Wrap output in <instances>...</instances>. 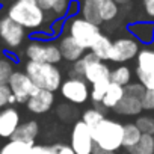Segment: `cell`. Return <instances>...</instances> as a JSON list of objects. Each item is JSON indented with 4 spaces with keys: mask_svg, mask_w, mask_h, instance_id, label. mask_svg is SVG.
Here are the masks:
<instances>
[{
    "mask_svg": "<svg viewBox=\"0 0 154 154\" xmlns=\"http://www.w3.org/2000/svg\"><path fill=\"white\" fill-rule=\"evenodd\" d=\"M152 137H154V136H152Z\"/></svg>",
    "mask_w": 154,
    "mask_h": 154,
    "instance_id": "cell-46",
    "label": "cell"
},
{
    "mask_svg": "<svg viewBox=\"0 0 154 154\" xmlns=\"http://www.w3.org/2000/svg\"><path fill=\"white\" fill-rule=\"evenodd\" d=\"M30 154H57V145H41L35 143L30 149Z\"/></svg>",
    "mask_w": 154,
    "mask_h": 154,
    "instance_id": "cell-36",
    "label": "cell"
},
{
    "mask_svg": "<svg viewBox=\"0 0 154 154\" xmlns=\"http://www.w3.org/2000/svg\"><path fill=\"white\" fill-rule=\"evenodd\" d=\"M80 17L85 18L86 21L92 23V24H97V26H100L103 23V20L100 17L98 6L92 2V0H83L80 3Z\"/></svg>",
    "mask_w": 154,
    "mask_h": 154,
    "instance_id": "cell-20",
    "label": "cell"
},
{
    "mask_svg": "<svg viewBox=\"0 0 154 154\" xmlns=\"http://www.w3.org/2000/svg\"><path fill=\"white\" fill-rule=\"evenodd\" d=\"M53 104H54V92L45 89H36V92L26 103L27 110L36 115H42L48 112L53 107Z\"/></svg>",
    "mask_w": 154,
    "mask_h": 154,
    "instance_id": "cell-13",
    "label": "cell"
},
{
    "mask_svg": "<svg viewBox=\"0 0 154 154\" xmlns=\"http://www.w3.org/2000/svg\"><path fill=\"white\" fill-rule=\"evenodd\" d=\"M112 44H113V41H110V38H109V36L101 35V36L97 39V42L91 47V53H94L100 60L106 62V60H109V59H110Z\"/></svg>",
    "mask_w": 154,
    "mask_h": 154,
    "instance_id": "cell-21",
    "label": "cell"
},
{
    "mask_svg": "<svg viewBox=\"0 0 154 154\" xmlns=\"http://www.w3.org/2000/svg\"><path fill=\"white\" fill-rule=\"evenodd\" d=\"M36 2L45 14L50 12L56 20H62L65 15H68L69 0H36Z\"/></svg>",
    "mask_w": 154,
    "mask_h": 154,
    "instance_id": "cell-17",
    "label": "cell"
},
{
    "mask_svg": "<svg viewBox=\"0 0 154 154\" xmlns=\"http://www.w3.org/2000/svg\"><path fill=\"white\" fill-rule=\"evenodd\" d=\"M57 115H59L63 121H68V119H71V118L75 115V110H74V107H72L71 104H60V106L57 107Z\"/></svg>",
    "mask_w": 154,
    "mask_h": 154,
    "instance_id": "cell-38",
    "label": "cell"
},
{
    "mask_svg": "<svg viewBox=\"0 0 154 154\" xmlns=\"http://www.w3.org/2000/svg\"><path fill=\"white\" fill-rule=\"evenodd\" d=\"M136 77H137V82L148 91H154V72L149 71H143L140 68L136 66Z\"/></svg>",
    "mask_w": 154,
    "mask_h": 154,
    "instance_id": "cell-32",
    "label": "cell"
},
{
    "mask_svg": "<svg viewBox=\"0 0 154 154\" xmlns=\"http://www.w3.org/2000/svg\"><path fill=\"white\" fill-rule=\"evenodd\" d=\"M140 137H142V133L139 131V128L136 127L134 122L124 124V134H122V146L124 148L128 149V148L134 146Z\"/></svg>",
    "mask_w": 154,
    "mask_h": 154,
    "instance_id": "cell-24",
    "label": "cell"
},
{
    "mask_svg": "<svg viewBox=\"0 0 154 154\" xmlns=\"http://www.w3.org/2000/svg\"><path fill=\"white\" fill-rule=\"evenodd\" d=\"M139 51H140V44L133 36H122L113 41L109 60L116 63H124L134 59Z\"/></svg>",
    "mask_w": 154,
    "mask_h": 154,
    "instance_id": "cell-8",
    "label": "cell"
},
{
    "mask_svg": "<svg viewBox=\"0 0 154 154\" xmlns=\"http://www.w3.org/2000/svg\"><path fill=\"white\" fill-rule=\"evenodd\" d=\"M63 29L68 32L66 35H69L83 50H91V47L103 35L100 30V26L92 24V23L86 21L85 18L77 17V15L71 17L63 24Z\"/></svg>",
    "mask_w": 154,
    "mask_h": 154,
    "instance_id": "cell-4",
    "label": "cell"
},
{
    "mask_svg": "<svg viewBox=\"0 0 154 154\" xmlns=\"http://www.w3.org/2000/svg\"><path fill=\"white\" fill-rule=\"evenodd\" d=\"M92 56H94V54H92L91 51H89V53H85L79 60L72 63V72H74V77H80V79H83L85 69H86V66H88V63H89V60H91Z\"/></svg>",
    "mask_w": 154,
    "mask_h": 154,
    "instance_id": "cell-33",
    "label": "cell"
},
{
    "mask_svg": "<svg viewBox=\"0 0 154 154\" xmlns=\"http://www.w3.org/2000/svg\"><path fill=\"white\" fill-rule=\"evenodd\" d=\"M124 95H125L124 88H122V86H118V85H115V83L110 82V86L107 88L106 95H104L101 104H103L104 109H115V107L118 106V103L124 98Z\"/></svg>",
    "mask_w": 154,
    "mask_h": 154,
    "instance_id": "cell-19",
    "label": "cell"
},
{
    "mask_svg": "<svg viewBox=\"0 0 154 154\" xmlns=\"http://www.w3.org/2000/svg\"><path fill=\"white\" fill-rule=\"evenodd\" d=\"M106 154H116V152H106Z\"/></svg>",
    "mask_w": 154,
    "mask_h": 154,
    "instance_id": "cell-43",
    "label": "cell"
},
{
    "mask_svg": "<svg viewBox=\"0 0 154 154\" xmlns=\"http://www.w3.org/2000/svg\"><path fill=\"white\" fill-rule=\"evenodd\" d=\"M113 2L119 6V5H127L128 2H131V0H113Z\"/></svg>",
    "mask_w": 154,
    "mask_h": 154,
    "instance_id": "cell-42",
    "label": "cell"
},
{
    "mask_svg": "<svg viewBox=\"0 0 154 154\" xmlns=\"http://www.w3.org/2000/svg\"><path fill=\"white\" fill-rule=\"evenodd\" d=\"M104 118H106V116H104V112L98 110L97 107H94V109H88V110H85L83 115H82V121H83L89 128H94L95 125H98Z\"/></svg>",
    "mask_w": 154,
    "mask_h": 154,
    "instance_id": "cell-28",
    "label": "cell"
},
{
    "mask_svg": "<svg viewBox=\"0 0 154 154\" xmlns=\"http://www.w3.org/2000/svg\"><path fill=\"white\" fill-rule=\"evenodd\" d=\"M69 146L75 154H92L94 151V139L91 134V128L82 119L77 121L72 127Z\"/></svg>",
    "mask_w": 154,
    "mask_h": 154,
    "instance_id": "cell-9",
    "label": "cell"
},
{
    "mask_svg": "<svg viewBox=\"0 0 154 154\" xmlns=\"http://www.w3.org/2000/svg\"><path fill=\"white\" fill-rule=\"evenodd\" d=\"M110 82L125 88L128 83H131V69L125 65H119L115 69L110 71Z\"/></svg>",
    "mask_w": 154,
    "mask_h": 154,
    "instance_id": "cell-23",
    "label": "cell"
},
{
    "mask_svg": "<svg viewBox=\"0 0 154 154\" xmlns=\"http://www.w3.org/2000/svg\"><path fill=\"white\" fill-rule=\"evenodd\" d=\"M127 29L139 44H151L154 41V23L151 21H136L128 24Z\"/></svg>",
    "mask_w": 154,
    "mask_h": 154,
    "instance_id": "cell-15",
    "label": "cell"
},
{
    "mask_svg": "<svg viewBox=\"0 0 154 154\" xmlns=\"http://www.w3.org/2000/svg\"><path fill=\"white\" fill-rule=\"evenodd\" d=\"M57 45H59L62 59H65V60H68V62H72V63L79 60V59L85 54V51H86V50H83L79 44H77L69 35H63V36L59 39Z\"/></svg>",
    "mask_w": 154,
    "mask_h": 154,
    "instance_id": "cell-14",
    "label": "cell"
},
{
    "mask_svg": "<svg viewBox=\"0 0 154 154\" xmlns=\"http://www.w3.org/2000/svg\"><path fill=\"white\" fill-rule=\"evenodd\" d=\"M24 54L32 62H42V63H59L62 60V54L59 50L57 42L48 39H33L27 44Z\"/></svg>",
    "mask_w": 154,
    "mask_h": 154,
    "instance_id": "cell-5",
    "label": "cell"
},
{
    "mask_svg": "<svg viewBox=\"0 0 154 154\" xmlns=\"http://www.w3.org/2000/svg\"><path fill=\"white\" fill-rule=\"evenodd\" d=\"M140 103H142V109L143 110H154V91H145L142 98H140Z\"/></svg>",
    "mask_w": 154,
    "mask_h": 154,
    "instance_id": "cell-37",
    "label": "cell"
},
{
    "mask_svg": "<svg viewBox=\"0 0 154 154\" xmlns=\"http://www.w3.org/2000/svg\"><path fill=\"white\" fill-rule=\"evenodd\" d=\"M118 115H124V116H139L142 109V103L140 98L136 97H130V95H124V98L118 103V106L113 109Z\"/></svg>",
    "mask_w": 154,
    "mask_h": 154,
    "instance_id": "cell-18",
    "label": "cell"
},
{
    "mask_svg": "<svg viewBox=\"0 0 154 154\" xmlns=\"http://www.w3.org/2000/svg\"><path fill=\"white\" fill-rule=\"evenodd\" d=\"M32 146L33 145H29L26 142L9 139V142H6L0 148V154H30Z\"/></svg>",
    "mask_w": 154,
    "mask_h": 154,
    "instance_id": "cell-25",
    "label": "cell"
},
{
    "mask_svg": "<svg viewBox=\"0 0 154 154\" xmlns=\"http://www.w3.org/2000/svg\"><path fill=\"white\" fill-rule=\"evenodd\" d=\"M94 145L103 149L104 152H116L122 146L124 124L104 118L98 125L91 128Z\"/></svg>",
    "mask_w": 154,
    "mask_h": 154,
    "instance_id": "cell-2",
    "label": "cell"
},
{
    "mask_svg": "<svg viewBox=\"0 0 154 154\" xmlns=\"http://www.w3.org/2000/svg\"><path fill=\"white\" fill-rule=\"evenodd\" d=\"M60 94L66 101H69L72 104H83L88 101V98L91 95V89L85 79L71 77V79H66L65 82H62Z\"/></svg>",
    "mask_w": 154,
    "mask_h": 154,
    "instance_id": "cell-7",
    "label": "cell"
},
{
    "mask_svg": "<svg viewBox=\"0 0 154 154\" xmlns=\"http://www.w3.org/2000/svg\"><path fill=\"white\" fill-rule=\"evenodd\" d=\"M14 72H15V66L11 59L8 57L0 59V85H8Z\"/></svg>",
    "mask_w": 154,
    "mask_h": 154,
    "instance_id": "cell-29",
    "label": "cell"
},
{
    "mask_svg": "<svg viewBox=\"0 0 154 154\" xmlns=\"http://www.w3.org/2000/svg\"><path fill=\"white\" fill-rule=\"evenodd\" d=\"M92 2L98 6L100 11V17L103 20V23L106 21H112L116 15H118V5L113 2V0H92Z\"/></svg>",
    "mask_w": 154,
    "mask_h": 154,
    "instance_id": "cell-22",
    "label": "cell"
},
{
    "mask_svg": "<svg viewBox=\"0 0 154 154\" xmlns=\"http://www.w3.org/2000/svg\"><path fill=\"white\" fill-rule=\"evenodd\" d=\"M136 127L142 134H149L154 136V118L149 115H139L134 121Z\"/></svg>",
    "mask_w": 154,
    "mask_h": 154,
    "instance_id": "cell-31",
    "label": "cell"
},
{
    "mask_svg": "<svg viewBox=\"0 0 154 154\" xmlns=\"http://www.w3.org/2000/svg\"><path fill=\"white\" fill-rule=\"evenodd\" d=\"M77 12H80V3L77 0H69V8H68V15L75 17Z\"/></svg>",
    "mask_w": 154,
    "mask_h": 154,
    "instance_id": "cell-39",
    "label": "cell"
},
{
    "mask_svg": "<svg viewBox=\"0 0 154 154\" xmlns=\"http://www.w3.org/2000/svg\"><path fill=\"white\" fill-rule=\"evenodd\" d=\"M0 39L8 50H17L26 39V29L11 20L8 15L0 17Z\"/></svg>",
    "mask_w": 154,
    "mask_h": 154,
    "instance_id": "cell-6",
    "label": "cell"
},
{
    "mask_svg": "<svg viewBox=\"0 0 154 154\" xmlns=\"http://www.w3.org/2000/svg\"><path fill=\"white\" fill-rule=\"evenodd\" d=\"M124 91H125V95H130V97H136V98H142V95H143V92L146 91L139 82H131V83H128L125 88H124Z\"/></svg>",
    "mask_w": 154,
    "mask_h": 154,
    "instance_id": "cell-35",
    "label": "cell"
},
{
    "mask_svg": "<svg viewBox=\"0 0 154 154\" xmlns=\"http://www.w3.org/2000/svg\"><path fill=\"white\" fill-rule=\"evenodd\" d=\"M94 54V53H92ZM110 68L106 62L100 60L95 54L91 57L86 69H85V74H83V79L88 82V83H98V82H104V80H110Z\"/></svg>",
    "mask_w": 154,
    "mask_h": 154,
    "instance_id": "cell-12",
    "label": "cell"
},
{
    "mask_svg": "<svg viewBox=\"0 0 154 154\" xmlns=\"http://www.w3.org/2000/svg\"><path fill=\"white\" fill-rule=\"evenodd\" d=\"M24 72L38 89H45L54 92L60 89L62 85V74L59 68L53 63H42V62H32L27 60L24 66Z\"/></svg>",
    "mask_w": 154,
    "mask_h": 154,
    "instance_id": "cell-3",
    "label": "cell"
},
{
    "mask_svg": "<svg viewBox=\"0 0 154 154\" xmlns=\"http://www.w3.org/2000/svg\"><path fill=\"white\" fill-rule=\"evenodd\" d=\"M15 103H17V100L12 95L9 86L8 85H0V110L5 109V106H12Z\"/></svg>",
    "mask_w": 154,
    "mask_h": 154,
    "instance_id": "cell-34",
    "label": "cell"
},
{
    "mask_svg": "<svg viewBox=\"0 0 154 154\" xmlns=\"http://www.w3.org/2000/svg\"><path fill=\"white\" fill-rule=\"evenodd\" d=\"M77 2H79V0H77Z\"/></svg>",
    "mask_w": 154,
    "mask_h": 154,
    "instance_id": "cell-45",
    "label": "cell"
},
{
    "mask_svg": "<svg viewBox=\"0 0 154 154\" xmlns=\"http://www.w3.org/2000/svg\"><path fill=\"white\" fill-rule=\"evenodd\" d=\"M20 124L21 118L15 107L9 106L2 109L0 110V139H12Z\"/></svg>",
    "mask_w": 154,
    "mask_h": 154,
    "instance_id": "cell-11",
    "label": "cell"
},
{
    "mask_svg": "<svg viewBox=\"0 0 154 154\" xmlns=\"http://www.w3.org/2000/svg\"><path fill=\"white\" fill-rule=\"evenodd\" d=\"M109 86H110V80H104V82H98V83L92 85L89 98L92 100L94 104H101V101H103V98H104L106 91H107Z\"/></svg>",
    "mask_w": 154,
    "mask_h": 154,
    "instance_id": "cell-30",
    "label": "cell"
},
{
    "mask_svg": "<svg viewBox=\"0 0 154 154\" xmlns=\"http://www.w3.org/2000/svg\"><path fill=\"white\" fill-rule=\"evenodd\" d=\"M12 95L15 97L17 103H27V100L36 92V86L29 79V75L24 71H15L8 83Z\"/></svg>",
    "mask_w": 154,
    "mask_h": 154,
    "instance_id": "cell-10",
    "label": "cell"
},
{
    "mask_svg": "<svg viewBox=\"0 0 154 154\" xmlns=\"http://www.w3.org/2000/svg\"><path fill=\"white\" fill-rule=\"evenodd\" d=\"M0 59H2V56H0Z\"/></svg>",
    "mask_w": 154,
    "mask_h": 154,
    "instance_id": "cell-44",
    "label": "cell"
},
{
    "mask_svg": "<svg viewBox=\"0 0 154 154\" xmlns=\"http://www.w3.org/2000/svg\"><path fill=\"white\" fill-rule=\"evenodd\" d=\"M39 134V125L35 119H29V121H24L18 125L17 131L14 133L12 139L14 140H21V142H26L29 145H35V139L36 136Z\"/></svg>",
    "mask_w": 154,
    "mask_h": 154,
    "instance_id": "cell-16",
    "label": "cell"
},
{
    "mask_svg": "<svg viewBox=\"0 0 154 154\" xmlns=\"http://www.w3.org/2000/svg\"><path fill=\"white\" fill-rule=\"evenodd\" d=\"M137 68L143 71L154 72V50L152 48H142L136 56Z\"/></svg>",
    "mask_w": 154,
    "mask_h": 154,
    "instance_id": "cell-27",
    "label": "cell"
},
{
    "mask_svg": "<svg viewBox=\"0 0 154 154\" xmlns=\"http://www.w3.org/2000/svg\"><path fill=\"white\" fill-rule=\"evenodd\" d=\"M11 20L27 30H41L47 21V14L38 5L36 0H15L8 8L6 14Z\"/></svg>",
    "mask_w": 154,
    "mask_h": 154,
    "instance_id": "cell-1",
    "label": "cell"
},
{
    "mask_svg": "<svg viewBox=\"0 0 154 154\" xmlns=\"http://www.w3.org/2000/svg\"><path fill=\"white\" fill-rule=\"evenodd\" d=\"M57 154H75L69 145H57Z\"/></svg>",
    "mask_w": 154,
    "mask_h": 154,
    "instance_id": "cell-41",
    "label": "cell"
},
{
    "mask_svg": "<svg viewBox=\"0 0 154 154\" xmlns=\"http://www.w3.org/2000/svg\"><path fill=\"white\" fill-rule=\"evenodd\" d=\"M143 9L148 17L154 18V0H143Z\"/></svg>",
    "mask_w": 154,
    "mask_h": 154,
    "instance_id": "cell-40",
    "label": "cell"
},
{
    "mask_svg": "<svg viewBox=\"0 0 154 154\" xmlns=\"http://www.w3.org/2000/svg\"><path fill=\"white\" fill-rule=\"evenodd\" d=\"M130 154H154V137L149 134H142L139 142L128 148Z\"/></svg>",
    "mask_w": 154,
    "mask_h": 154,
    "instance_id": "cell-26",
    "label": "cell"
}]
</instances>
